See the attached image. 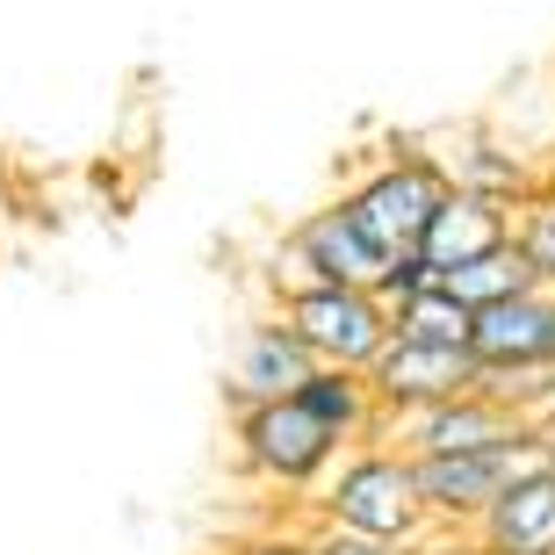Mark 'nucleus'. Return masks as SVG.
<instances>
[{
	"instance_id": "1",
	"label": "nucleus",
	"mask_w": 555,
	"mask_h": 555,
	"mask_svg": "<svg viewBox=\"0 0 555 555\" xmlns=\"http://www.w3.org/2000/svg\"><path fill=\"white\" fill-rule=\"evenodd\" d=\"M310 519L318 527H347V534L390 541V548H433L440 527H433L426 483H418V454H404L397 440H361L347 448V462L318 483L310 498Z\"/></svg>"
},
{
	"instance_id": "2",
	"label": "nucleus",
	"mask_w": 555,
	"mask_h": 555,
	"mask_svg": "<svg viewBox=\"0 0 555 555\" xmlns=\"http://www.w3.org/2000/svg\"><path fill=\"white\" fill-rule=\"evenodd\" d=\"M347 448H361V440H347L325 412H310L304 397L238 404V418H231V462H238V476H253L260 491L318 498V483L347 462Z\"/></svg>"
},
{
	"instance_id": "3",
	"label": "nucleus",
	"mask_w": 555,
	"mask_h": 555,
	"mask_svg": "<svg viewBox=\"0 0 555 555\" xmlns=\"http://www.w3.org/2000/svg\"><path fill=\"white\" fill-rule=\"evenodd\" d=\"M448 195H454V166L440 159V152H418V144L383 152L361 181L339 188V203L361 217V231H369L383 253H397V260L418 253V238H426V224L440 217Z\"/></svg>"
},
{
	"instance_id": "4",
	"label": "nucleus",
	"mask_w": 555,
	"mask_h": 555,
	"mask_svg": "<svg viewBox=\"0 0 555 555\" xmlns=\"http://www.w3.org/2000/svg\"><path fill=\"white\" fill-rule=\"evenodd\" d=\"M555 454V440L541 426L513 433V440H491V448H462V454H418V483H426L433 527L440 534H469L476 519L491 513L498 498L513 491L527 469H541Z\"/></svg>"
},
{
	"instance_id": "5",
	"label": "nucleus",
	"mask_w": 555,
	"mask_h": 555,
	"mask_svg": "<svg viewBox=\"0 0 555 555\" xmlns=\"http://www.w3.org/2000/svg\"><path fill=\"white\" fill-rule=\"evenodd\" d=\"M274 310L304 332V347L325 369H375L397 339V304L383 288H339V282H296L274 288Z\"/></svg>"
},
{
	"instance_id": "6",
	"label": "nucleus",
	"mask_w": 555,
	"mask_h": 555,
	"mask_svg": "<svg viewBox=\"0 0 555 555\" xmlns=\"http://www.w3.org/2000/svg\"><path fill=\"white\" fill-rule=\"evenodd\" d=\"M397 274V253H383L361 231L339 195L318 209H304L296 224L282 231V246H274V288H296V282H339V288H390Z\"/></svg>"
},
{
	"instance_id": "7",
	"label": "nucleus",
	"mask_w": 555,
	"mask_h": 555,
	"mask_svg": "<svg viewBox=\"0 0 555 555\" xmlns=\"http://www.w3.org/2000/svg\"><path fill=\"white\" fill-rule=\"evenodd\" d=\"M469 353H476V369H483L491 390L534 404V390L555 375V288L534 282V288H519V296H505V304L476 310Z\"/></svg>"
},
{
	"instance_id": "8",
	"label": "nucleus",
	"mask_w": 555,
	"mask_h": 555,
	"mask_svg": "<svg viewBox=\"0 0 555 555\" xmlns=\"http://www.w3.org/2000/svg\"><path fill=\"white\" fill-rule=\"evenodd\" d=\"M534 426V412L519 397L476 383L462 397H440L426 412H397L383 418V440H397L404 454H462V448H491V440H513V433Z\"/></svg>"
},
{
	"instance_id": "9",
	"label": "nucleus",
	"mask_w": 555,
	"mask_h": 555,
	"mask_svg": "<svg viewBox=\"0 0 555 555\" xmlns=\"http://www.w3.org/2000/svg\"><path fill=\"white\" fill-rule=\"evenodd\" d=\"M369 383H375L383 418H397V412H426L440 397L476 390L483 369H476L469 347H433V339H404V332H397L390 347H383V361L369 369Z\"/></svg>"
},
{
	"instance_id": "10",
	"label": "nucleus",
	"mask_w": 555,
	"mask_h": 555,
	"mask_svg": "<svg viewBox=\"0 0 555 555\" xmlns=\"http://www.w3.org/2000/svg\"><path fill=\"white\" fill-rule=\"evenodd\" d=\"M310 369H318V353L304 347V332L288 325L282 310H268V318H253L238 332L224 390H231V404H268V397H296L310 383Z\"/></svg>"
},
{
	"instance_id": "11",
	"label": "nucleus",
	"mask_w": 555,
	"mask_h": 555,
	"mask_svg": "<svg viewBox=\"0 0 555 555\" xmlns=\"http://www.w3.org/2000/svg\"><path fill=\"white\" fill-rule=\"evenodd\" d=\"M498 246H513V203L454 181V195L440 203V217H433L426 238H418V260H426L433 274H454V268H469V260H483V253H498Z\"/></svg>"
},
{
	"instance_id": "12",
	"label": "nucleus",
	"mask_w": 555,
	"mask_h": 555,
	"mask_svg": "<svg viewBox=\"0 0 555 555\" xmlns=\"http://www.w3.org/2000/svg\"><path fill=\"white\" fill-rule=\"evenodd\" d=\"M462 541L469 555H555V454L519 476Z\"/></svg>"
},
{
	"instance_id": "13",
	"label": "nucleus",
	"mask_w": 555,
	"mask_h": 555,
	"mask_svg": "<svg viewBox=\"0 0 555 555\" xmlns=\"http://www.w3.org/2000/svg\"><path fill=\"white\" fill-rule=\"evenodd\" d=\"M397 332H404V339H433V347H469L476 310L462 304L448 282H426V288H412V296H397Z\"/></svg>"
},
{
	"instance_id": "14",
	"label": "nucleus",
	"mask_w": 555,
	"mask_h": 555,
	"mask_svg": "<svg viewBox=\"0 0 555 555\" xmlns=\"http://www.w3.org/2000/svg\"><path fill=\"white\" fill-rule=\"evenodd\" d=\"M440 282H448L469 310H491V304H505V296H519V288H534L541 274L527 268V253H519V246H498V253H483V260H469V268L440 274Z\"/></svg>"
},
{
	"instance_id": "15",
	"label": "nucleus",
	"mask_w": 555,
	"mask_h": 555,
	"mask_svg": "<svg viewBox=\"0 0 555 555\" xmlns=\"http://www.w3.org/2000/svg\"><path fill=\"white\" fill-rule=\"evenodd\" d=\"M513 246L527 253V268L555 288V173H541L513 203Z\"/></svg>"
},
{
	"instance_id": "16",
	"label": "nucleus",
	"mask_w": 555,
	"mask_h": 555,
	"mask_svg": "<svg viewBox=\"0 0 555 555\" xmlns=\"http://www.w3.org/2000/svg\"><path fill=\"white\" fill-rule=\"evenodd\" d=\"M304 555H426V548H390V541H369V534H347V527H304Z\"/></svg>"
},
{
	"instance_id": "17",
	"label": "nucleus",
	"mask_w": 555,
	"mask_h": 555,
	"mask_svg": "<svg viewBox=\"0 0 555 555\" xmlns=\"http://www.w3.org/2000/svg\"><path fill=\"white\" fill-rule=\"evenodd\" d=\"M217 555H304V534H253V541H224Z\"/></svg>"
},
{
	"instance_id": "18",
	"label": "nucleus",
	"mask_w": 555,
	"mask_h": 555,
	"mask_svg": "<svg viewBox=\"0 0 555 555\" xmlns=\"http://www.w3.org/2000/svg\"><path fill=\"white\" fill-rule=\"evenodd\" d=\"M548 440H555V433H548Z\"/></svg>"
}]
</instances>
